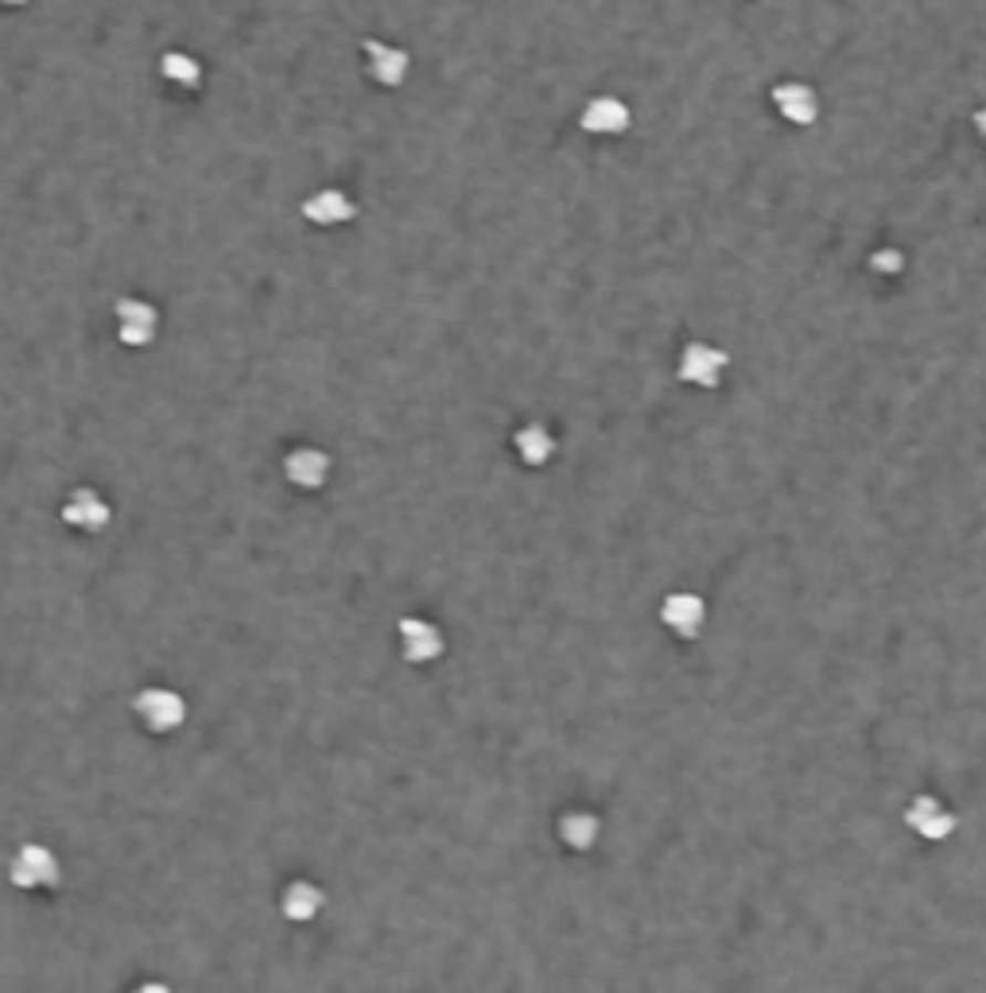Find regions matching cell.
<instances>
[{
	"mask_svg": "<svg viewBox=\"0 0 986 993\" xmlns=\"http://www.w3.org/2000/svg\"><path fill=\"white\" fill-rule=\"evenodd\" d=\"M9 881L24 892L35 889H59L63 881V866H59L55 851L43 843H24L9 862Z\"/></svg>",
	"mask_w": 986,
	"mask_h": 993,
	"instance_id": "cell-1",
	"label": "cell"
},
{
	"mask_svg": "<svg viewBox=\"0 0 986 993\" xmlns=\"http://www.w3.org/2000/svg\"><path fill=\"white\" fill-rule=\"evenodd\" d=\"M133 710L148 733H171L187 722V699L171 687H144L133 699Z\"/></svg>",
	"mask_w": 986,
	"mask_h": 993,
	"instance_id": "cell-2",
	"label": "cell"
},
{
	"mask_svg": "<svg viewBox=\"0 0 986 993\" xmlns=\"http://www.w3.org/2000/svg\"><path fill=\"white\" fill-rule=\"evenodd\" d=\"M769 102L777 109V117L788 120L793 128H808L819 120V94L800 78H780L769 89Z\"/></svg>",
	"mask_w": 986,
	"mask_h": 993,
	"instance_id": "cell-3",
	"label": "cell"
},
{
	"mask_svg": "<svg viewBox=\"0 0 986 993\" xmlns=\"http://www.w3.org/2000/svg\"><path fill=\"white\" fill-rule=\"evenodd\" d=\"M113 315H117V338L133 350H144V346L156 338L159 330V310L151 307L148 299H136V295H125V299L113 303Z\"/></svg>",
	"mask_w": 986,
	"mask_h": 993,
	"instance_id": "cell-4",
	"label": "cell"
},
{
	"mask_svg": "<svg viewBox=\"0 0 986 993\" xmlns=\"http://www.w3.org/2000/svg\"><path fill=\"white\" fill-rule=\"evenodd\" d=\"M361 55H366V74L385 89H397L405 86L408 71H412V55L397 43H385V40H366L361 43Z\"/></svg>",
	"mask_w": 986,
	"mask_h": 993,
	"instance_id": "cell-5",
	"label": "cell"
},
{
	"mask_svg": "<svg viewBox=\"0 0 986 993\" xmlns=\"http://www.w3.org/2000/svg\"><path fill=\"white\" fill-rule=\"evenodd\" d=\"M726 353L711 342H688L680 353V381L695 384V389H718L726 373Z\"/></svg>",
	"mask_w": 986,
	"mask_h": 993,
	"instance_id": "cell-6",
	"label": "cell"
},
{
	"mask_svg": "<svg viewBox=\"0 0 986 993\" xmlns=\"http://www.w3.org/2000/svg\"><path fill=\"white\" fill-rule=\"evenodd\" d=\"M633 125V109L613 94H595L579 109V128L587 136H621Z\"/></svg>",
	"mask_w": 986,
	"mask_h": 993,
	"instance_id": "cell-7",
	"label": "cell"
},
{
	"mask_svg": "<svg viewBox=\"0 0 986 993\" xmlns=\"http://www.w3.org/2000/svg\"><path fill=\"white\" fill-rule=\"evenodd\" d=\"M905 823H909V831H916V835L929 838V843H944V838H952L959 818H955V811H947V803H940L936 795H916V800L905 807Z\"/></svg>",
	"mask_w": 986,
	"mask_h": 993,
	"instance_id": "cell-8",
	"label": "cell"
},
{
	"mask_svg": "<svg viewBox=\"0 0 986 993\" xmlns=\"http://www.w3.org/2000/svg\"><path fill=\"white\" fill-rule=\"evenodd\" d=\"M284 477L303 493L323 489L326 477H331V454L318 451V446H295L284 454Z\"/></svg>",
	"mask_w": 986,
	"mask_h": 993,
	"instance_id": "cell-9",
	"label": "cell"
},
{
	"mask_svg": "<svg viewBox=\"0 0 986 993\" xmlns=\"http://www.w3.org/2000/svg\"><path fill=\"white\" fill-rule=\"evenodd\" d=\"M63 520L71 528H78V532H105L113 520V509L102 493L82 485V489H74L63 501Z\"/></svg>",
	"mask_w": 986,
	"mask_h": 993,
	"instance_id": "cell-10",
	"label": "cell"
},
{
	"mask_svg": "<svg viewBox=\"0 0 986 993\" xmlns=\"http://www.w3.org/2000/svg\"><path fill=\"white\" fill-rule=\"evenodd\" d=\"M303 218H307L311 225L331 230V225L354 222V218H358V202H354L346 191H338V187H323V191L303 199Z\"/></svg>",
	"mask_w": 986,
	"mask_h": 993,
	"instance_id": "cell-11",
	"label": "cell"
},
{
	"mask_svg": "<svg viewBox=\"0 0 986 993\" xmlns=\"http://www.w3.org/2000/svg\"><path fill=\"white\" fill-rule=\"evenodd\" d=\"M661 621L669 633L684 636V641H692V636L703 633V621H707V605H703L700 594H688V590H676V594H669L661 602Z\"/></svg>",
	"mask_w": 986,
	"mask_h": 993,
	"instance_id": "cell-12",
	"label": "cell"
},
{
	"mask_svg": "<svg viewBox=\"0 0 986 993\" xmlns=\"http://www.w3.org/2000/svg\"><path fill=\"white\" fill-rule=\"evenodd\" d=\"M397 633H400V648H405L408 664H431V659L443 656V633H439L431 621L400 617Z\"/></svg>",
	"mask_w": 986,
	"mask_h": 993,
	"instance_id": "cell-13",
	"label": "cell"
},
{
	"mask_svg": "<svg viewBox=\"0 0 986 993\" xmlns=\"http://www.w3.org/2000/svg\"><path fill=\"white\" fill-rule=\"evenodd\" d=\"M323 889L311 881H292L284 892H280V912L292 923H311L318 912H323Z\"/></svg>",
	"mask_w": 986,
	"mask_h": 993,
	"instance_id": "cell-14",
	"label": "cell"
},
{
	"mask_svg": "<svg viewBox=\"0 0 986 993\" xmlns=\"http://www.w3.org/2000/svg\"><path fill=\"white\" fill-rule=\"evenodd\" d=\"M513 446H517L521 462H528V466H548L552 454H556V435L544 423H525L513 435Z\"/></svg>",
	"mask_w": 986,
	"mask_h": 993,
	"instance_id": "cell-15",
	"label": "cell"
},
{
	"mask_svg": "<svg viewBox=\"0 0 986 993\" xmlns=\"http://www.w3.org/2000/svg\"><path fill=\"white\" fill-rule=\"evenodd\" d=\"M159 74L176 89H199L202 86V63L187 51H164L159 59Z\"/></svg>",
	"mask_w": 986,
	"mask_h": 993,
	"instance_id": "cell-16",
	"label": "cell"
},
{
	"mask_svg": "<svg viewBox=\"0 0 986 993\" xmlns=\"http://www.w3.org/2000/svg\"><path fill=\"white\" fill-rule=\"evenodd\" d=\"M559 838L571 851H590L598 843V815H590V811H567L559 818Z\"/></svg>",
	"mask_w": 986,
	"mask_h": 993,
	"instance_id": "cell-17",
	"label": "cell"
},
{
	"mask_svg": "<svg viewBox=\"0 0 986 993\" xmlns=\"http://www.w3.org/2000/svg\"><path fill=\"white\" fill-rule=\"evenodd\" d=\"M870 268L882 272V276H898V272L905 268V253H901V249H878V253L870 256Z\"/></svg>",
	"mask_w": 986,
	"mask_h": 993,
	"instance_id": "cell-18",
	"label": "cell"
},
{
	"mask_svg": "<svg viewBox=\"0 0 986 993\" xmlns=\"http://www.w3.org/2000/svg\"><path fill=\"white\" fill-rule=\"evenodd\" d=\"M975 128H978V136H983V140H986V105L975 113Z\"/></svg>",
	"mask_w": 986,
	"mask_h": 993,
	"instance_id": "cell-19",
	"label": "cell"
},
{
	"mask_svg": "<svg viewBox=\"0 0 986 993\" xmlns=\"http://www.w3.org/2000/svg\"><path fill=\"white\" fill-rule=\"evenodd\" d=\"M20 4H28V0H0V9H20Z\"/></svg>",
	"mask_w": 986,
	"mask_h": 993,
	"instance_id": "cell-20",
	"label": "cell"
}]
</instances>
